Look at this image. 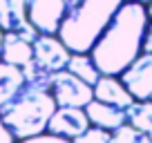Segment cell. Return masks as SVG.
Segmentation results:
<instances>
[{"instance_id":"1","label":"cell","mask_w":152,"mask_h":143,"mask_svg":"<svg viewBox=\"0 0 152 143\" xmlns=\"http://www.w3.org/2000/svg\"><path fill=\"white\" fill-rule=\"evenodd\" d=\"M148 9L139 0H125L112 23L92 47V58L101 74L121 76V72L143 52V38L148 29Z\"/></svg>"},{"instance_id":"2","label":"cell","mask_w":152,"mask_h":143,"mask_svg":"<svg viewBox=\"0 0 152 143\" xmlns=\"http://www.w3.org/2000/svg\"><path fill=\"white\" fill-rule=\"evenodd\" d=\"M125 0H67L58 36L76 54H87Z\"/></svg>"},{"instance_id":"3","label":"cell","mask_w":152,"mask_h":143,"mask_svg":"<svg viewBox=\"0 0 152 143\" xmlns=\"http://www.w3.org/2000/svg\"><path fill=\"white\" fill-rule=\"evenodd\" d=\"M58 103L49 90L25 83L23 90L0 107V119L16 136V141H20L47 132V125Z\"/></svg>"},{"instance_id":"4","label":"cell","mask_w":152,"mask_h":143,"mask_svg":"<svg viewBox=\"0 0 152 143\" xmlns=\"http://www.w3.org/2000/svg\"><path fill=\"white\" fill-rule=\"evenodd\" d=\"M49 92L54 94L58 107H85L90 101H94V85L85 83L69 69L54 72Z\"/></svg>"},{"instance_id":"5","label":"cell","mask_w":152,"mask_h":143,"mask_svg":"<svg viewBox=\"0 0 152 143\" xmlns=\"http://www.w3.org/2000/svg\"><path fill=\"white\" fill-rule=\"evenodd\" d=\"M69 58H72V49L63 43L58 34H40L34 40V61L52 74L67 69Z\"/></svg>"},{"instance_id":"6","label":"cell","mask_w":152,"mask_h":143,"mask_svg":"<svg viewBox=\"0 0 152 143\" xmlns=\"http://www.w3.org/2000/svg\"><path fill=\"white\" fill-rule=\"evenodd\" d=\"M121 81L137 101H152V52H141L123 72Z\"/></svg>"},{"instance_id":"7","label":"cell","mask_w":152,"mask_h":143,"mask_svg":"<svg viewBox=\"0 0 152 143\" xmlns=\"http://www.w3.org/2000/svg\"><path fill=\"white\" fill-rule=\"evenodd\" d=\"M0 27L5 31H18L31 43L40 36L29 23V0H0Z\"/></svg>"},{"instance_id":"8","label":"cell","mask_w":152,"mask_h":143,"mask_svg":"<svg viewBox=\"0 0 152 143\" xmlns=\"http://www.w3.org/2000/svg\"><path fill=\"white\" fill-rule=\"evenodd\" d=\"M67 0H29V23L40 34H58Z\"/></svg>"},{"instance_id":"9","label":"cell","mask_w":152,"mask_h":143,"mask_svg":"<svg viewBox=\"0 0 152 143\" xmlns=\"http://www.w3.org/2000/svg\"><path fill=\"white\" fill-rule=\"evenodd\" d=\"M90 125L92 121L87 116L85 107H56V112L52 114V121L47 125V132L65 139H76Z\"/></svg>"},{"instance_id":"10","label":"cell","mask_w":152,"mask_h":143,"mask_svg":"<svg viewBox=\"0 0 152 143\" xmlns=\"http://www.w3.org/2000/svg\"><path fill=\"white\" fill-rule=\"evenodd\" d=\"M94 98L116 105V107H123V110H128L137 101L132 96V92L128 90V85L121 81V76H114V74H103L99 78V83L94 85Z\"/></svg>"},{"instance_id":"11","label":"cell","mask_w":152,"mask_h":143,"mask_svg":"<svg viewBox=\"0 0 152 143\" xmlns=\"http://www.w3.org/2000/svg\"><path fill=\"white\" fill-rule=\"evenodd\" d=\"M85 112L90 116L92 125H99V128H105L110 132H114L116 128L128 123V110L123 107H116V105L103 103V101L94 98L85 105Z\"/></svg>"},{"instance_id":"12","label":"cell","mask_w":152,"mask_h":143,"mask_svg":"<svg viewBox=\"0 0 152 143\" xmlns=\"http://www.w3.org/2000/svg\"><path fill=\"white\" fill-rule=\"evenodd\" d=\"M0 61L16 67H25L29 61H34V43L27 40L25 36H20L18 31H5Z\"/></svg>"},{"instance_id":"13","label":"cell","mask_w":152,"mask_h":143,"mask_svg":"<svg viewBox=\"0 0 152 143\" xmlns=\"http://www.w3.org/2000/svg\"><path fill=\"white\" fill-rule=\"evenodd\" d=\"M25 85V72L23 67L9 65V63L0 61V107L9 103Z\"/></svg>"},{"instance_id":"14","label":"cell","mask_w":152,"mask_h":143,"mask_svg":"<svg viewBox=\"0 0 152 143\" xmlns=\"http://www.w3.org/2000/svg\"><path fill=\"white\" fill-rule=\"evenodd\" d=\"M67 69L72 72V74H76L78 78H83L85 83H90V85H96L99 83V78L103 76L99 69V65L94 63V58H92V54H76L72 52V58L69 63H67Z\"/></svg>"},{"instance_id":"15","label":"cell","mask_w":152,"mask_h":143,"mask_svg":"<svg viewBox=\"0 0 152 143\" xmlns=\"http://www.w3.org/2000/svg\"><path fill=\"white\" fill-rule=\"evenodd\" d=\"M128 123L152 139V101H134L128 107Z\"/></svg>"},{"instance_id":"16","label":"cell","mask_w":152,"mask_h":143,"mask_svg":"<svg viewBox=\"0 0 152 143\" xmlns=\"http://www.w3.org/2000/svg\"><path fill=\"white\" fill-rule=\"evenodd\" d=\"M112 143H152V139L132 123H125L112 132Z\"/></svg>"},{"instance_id":"17","label":"cell","mask_w":152,"mask_h":143,"mask_svg":"<svg viewBox=\"0 0 152 143\" xmlns=\"http://www.w3.org/2000/svg\"><path fill=\"white\" fill-rule=\"evenodd\" d=\"M76 143H112V132L99 125H90L81 136L74 139Z\"/></svg>"},{"instance_id":"18","label":"cell","mask_w":152,"mask_h":143,"mask_svg":"<svg viewBox=\"0 0 152 143\" xmlns=\"http://www.w3.org/2000/svg\"><path fill=\"white\" fill-rule=\"evenodd\" d=\"M18 143H76V141L52 134V132H43V134H36V136H29V139H20Z\"/></svg>"},{"instance_id":"19","label":"cell","mask_w":152,"mask_h":143,"mask_svg":"<svg viewBox=\"0 0 152 143\" xmlns=\"http://www.w3.org/2000/svg\"><path fill=\"white\" fill-rule=\"evenodd\" d=\"M0 143H16V136L9 132L7 125L2 123V119H0Z\"/></svg>"},{"instance_id":"20","label":"cell","mask_w":152,"mask_h":143,"mask_svg":"<svg viewBox=\"0 0 152 143\" xmlns=\"http://www.w3.org/2000/svg\"><path fill=\"white\" fill-rule=\"evenodd\" d=\"M143 52H152V20L148 23L145 38H143Z\"/></svg>"},{"instance_id":"21","label":"cell","mask_w":152,"mask_h":143,"mask_svg":"<svg viewBox=\"0 0 152 143\" xmlns=\"http://www.w3.org/2000/svg\"><path fill=\"white\" fill-rule=\"evenodd\" d=\"M2 40H5V29L0 27V54H2Z\"/></svg>"},{"instance_id":"22","label":"cell","mask_w":152,"mask_h":143,"mask_svg":"<svg viewBox=\"0 0 152 143\" xmlns=\"http://www.w3.org/2000/svg\"><path fill=\"white\" fill-rule=\"evenodd\" d=\"M145 9H148V18L152 20V2H148V5H145Z\"/></svg>"},{"instance_id":"23","label":"cell","mask_w":152,"mask_h":143,"mask_svg":"<svg viewBox=\"0 0 152 143\" xmlns=\"http://www.w3.org/2000/svg\"><path fill=\"white\" fill-rule=\"evenodd\" d=\"M139 2H143V5H148V2H152V0H139Z\"/></svg>"}]
</instances>
